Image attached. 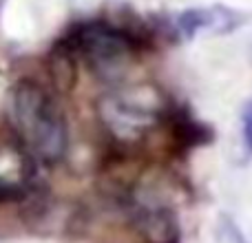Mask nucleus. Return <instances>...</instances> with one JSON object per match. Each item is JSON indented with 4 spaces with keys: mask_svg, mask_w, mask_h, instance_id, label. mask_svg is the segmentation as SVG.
Instances as JSON below:
<instances>
[{
    "mask_svg": "<svg viewBox=\"0 0 252 243\" xmlns=\"http://www.w3.org/2000/svg\"><path fill=\"white\" fill-rule=\"evenodd\" d=\"M164 113V97L153 87L113 91L100 102L102 124L118 142H142Z\"/></svg>",
    "mask_w": 252,
    "mask_h": 243,
    "instance_id": "2",
    "label": "nucleus"
},
{
    "mask_svg": "<svg viewBox=\"0 0 252 243\" xmlns=\"http://www.w3.org/2000/svg\"><path fill=\"white\" fill-rule=\"evenodd\" d=\"M244 144H246V155L252 157V104L244 113Z\"/></svg>",
    "mask_w": 252,
    "mask_h": 243,
    "instance_id": "5",
    "label": "nucleus"
},
{
    "mask_svg": "<svg viewBox=\"0 0 252 243\" xmlns=\"http://www.w3.org/2000/svg\"><path fill=\"white\" fill-rule=\"evenodd\" d=\"M9 124L27 155L56 164L69 146L64 113L53 95L38 82H18L9 93Z\"/></svg>",
    "mask_w": 252,
    "mask_h": 243,
    "instance_id": "1",
    "label": "nucleus"
},
{
    "mask_svg": "<svg viewBox=\"0 0 252 243\" xmlns=\"http://www.w3.org/2000/svg\"><path fill=\"white\" fill-rule=\"evenodd\" d=\"M73 51L102 80L115 82L126 73L133 60V44L124 33L106 25H89L75 33Z\"/></svg>",
    "mask_w": 252,
    "mask_h": 243,
    "instance_id": "3",
    "label": "nucleus"
},
{
    "mask_svg": "<svg viewBox=\"0 0 252 243\" xmlns=\"http://www.w3.org/2000/svg\"><path fill=\"white\" fill-rule=\"evenodd\" d=\"M130 221L146 243H177L179 230L173 213L155 201H135Z\"/></svg>",
    "mask_w": 252,
    "mask_h": 243,
    "instance_id": "4",
    "label": "nucleus"
}]
</instances>
